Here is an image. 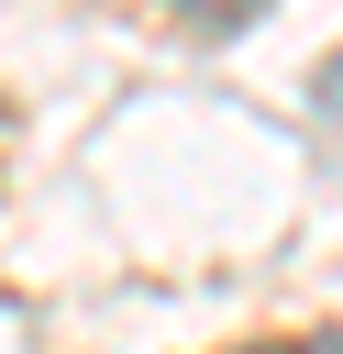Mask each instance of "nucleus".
I'll return each instance as SVG.
<instances>
[{"mask_svg":"<svg viewBox=\"0 0 343 354\" xmlns=\"http://www.w3.org/2000/svg\"><path fill=\"white\" fill-rule=\"evenodd\" d=\"M266 354H343V332H310V343H266Z\"/></svg>","mask_w":343,"mask_h":354,"instance_id":"1","label":"nucleus"}]
</instances>
